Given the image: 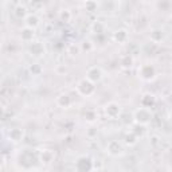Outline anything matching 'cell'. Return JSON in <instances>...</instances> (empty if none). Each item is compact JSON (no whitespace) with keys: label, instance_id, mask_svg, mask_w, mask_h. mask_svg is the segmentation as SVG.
<instances>
[{"label":"cell","instance_id":"cell-1","mask_svg":"<svg viewBox=\"0 0 172 172\" xmlns=\"http://www.w3.org/2000/svg\"><path fill=\"white\" fill-rule=\"evenodd\" d=\"M87 77H89V79H91V81H98V79L101 78V70L97 69V67H91V69L87 71Z\"/></svg>","mask_w":172,"mask_h":172},{"label":"cell","instance_id":"cell-2","mask_svg":"<svg viewBox=\"0 0 172 172\" xmlns=\"http://www.w3.org/2000/svg\"><path fill=\"white\" fill-rule=\"evenodd\" d=\"M27 24L30 26V27H35V26H38V18H35V16H28L27 18Z\"/></svg>","mask_w":172,"mask_h":172}]
</instances>
